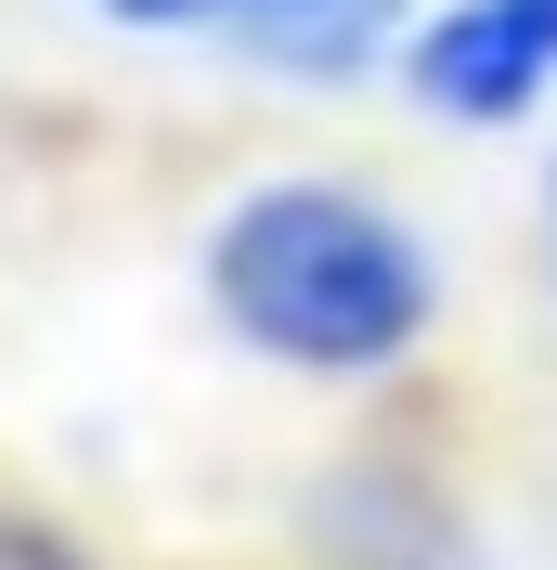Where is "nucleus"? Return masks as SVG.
I'll return each instance as SVG.
<instances>
[{"instance_id":"f257e3e1","label":"nucleus","mask_w":557,"mask_h":570,"mask_svg":"<svg viewBox=\"0 0 557 570\" xmlns=\"http://www.w3.org/2000/svg\"><path fill=\"white\" fill-rule=\"evenodd\" d=\"M208 298L246 351L299 376H377L428 337V247L350 181H260L208 234Z\"/></svg>"},{"instance_id":"f03ea898","label":"nucleus","mask_w":557,"mask_h":570,"mask_svg":"<svg viewBox=\"0 0 557 570\" xmlns=\"http://www.w3.org/2000/svg\"><path fill=\"white\" fill-rule=\"evenodd\" d=\"M557 91V0H453L441 27H416V105L453 130H506Z\"/></svg>"},{"instance_id":"7ed1b4c3","label":"nucleus","mask_w":557,"mask_h":570,"mask_svg":"<svg viewBox=\"0 0 557 570\" xmlns=\"http://www.w3.org/2000/svg\"><path fill=\"white\" fill-rule=\"evenodd\" d=\"M389 13H402V0H246L234 39L273 52V66H299V78H350L389 39Z\"/></svg>"},{"instance_id":"20e7f679","label":"nucleus","mask_w":557,"mask_h":570,"mask_svg":"<svg viewBox=\"0 0 557 570\" xmlns=\"http://www.w3.org/2000/svg\"><path fill=\"white\" fill-rule=\"evenodd\" d=\"M0 570H91V558H78L52 519H13V505H0Z\"/></svg>"},{"instance_id":"39448f33","label":"nucleus","mask_w":557,"mask_h":570,"mask_svg":"<svg viewBox=\"0 0 557 570\" xmlns=\"http://www.w3.org/2000/svg\"><path fill=\"white\" fill-rule=\"evenodd\" d=\"M117 27H234L246 0H105Z\"/></svg>"},{"instance_id":"423d86ee","label":"nucleus","mask_w":557,"mask_h":570,"mask_svg":"<svg viewBox=\"0 0 557 570\" xmlns=\"http://www.w3.org/2000/svg\"><path fill=\"white\" fill-rule=\"evenodd\" d=\"M545 247H557V181H545Z\"/></svg>"}]
</instances>
